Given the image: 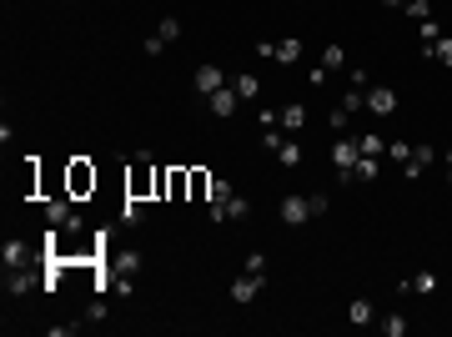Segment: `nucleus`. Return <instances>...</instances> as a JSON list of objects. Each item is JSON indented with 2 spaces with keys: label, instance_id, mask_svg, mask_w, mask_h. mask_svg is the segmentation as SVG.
<instances>
[{
  "label": "nucleus",
  "instance_id": "nucleus-1",
  "mask_svg": "<svg viewBox=\"0 0 452 337\" xmlns=\"http://www.w3.org/2000/svg\"><path fill=\"white\" fill-rule=\"evenodd\" d=\"M156 177H161V166H156V156L151 151H136L131 161H126V197H151L156 192Z\"/></svg>",
  "mask_w": 452,
  "mask_h": 337
},
{
  "label": "nucleus",
  "instance_id": "nucleus-2",
  "mask_svg": "<svg viewBox=\"0 0 452 337\" xmlns=\"http://www.w3.org/2000/svg\"><path fill=\"white\" fill-rule=\"evenodd\" d=\"M45 221H50V227H61L66 237H81L86 232V221H81V211H76V197L66 192V197H45Z\"/></svg>",
  "mask_w": 452,
  "mask_h": 337
},
{
  "label": "nucleus",
  "instance_id": "nucleus-3",
  "mask_svg": "<svg viewBox=\"0 0 452 337\" xmlns=\"http://www.w3.org/2000/svg\"><path fill=\"white\" fill-rule=\"evenodd\" d=\"M357 161H362V146H357V136H342V141L332 146V166L342 172V182H347V187L357 182Z\"/></svg>",
  "mask_w": 452,
  "mask_h": 337
},
{
  "label": "nucleus",
  "instance_id": "nucleus-4",
  "mask_svg": "<svg viewBox=\"0 0 452 337\" xmlns=\"http://www.w3.org/2000/svg\"><path fill=\"white\" fill-rule=\"evenodd\" d=\"M35 287H45V272L35 277L30 267H6V292H11V297H26V292H35Z\"/></svg>",
  "mask_w": 452,
  "mask_h": 337
},
{
  "label": "nucleus",
  "instance_id": "nucleus-5",
  "mask_svg": "<svg viewBox=\"0 0 452 337\" xmlns=\"http://www.w3.org/2000/svg\"><path fill=\"white\" fill-rule=\"evenodd\" d=\"M66 192H71V197L96 192V166H91V161H71V166H66Z\"/></svg>",
  "mask_w": 452,
  "mask_h": 337
},
{
  "label": "nucleus",
  "instance_id": "nucleus-6",
  "mask_svg": "<svg viewBox=\"0 0 452 337\" xmlns=\"http://www.w3.org/2000/svg\"><path fill=\"white\" fill-rule=\"evenodd\" d=\"M191 86H196V96H211V91H221V86H232V76H226V71L211 61V66H201V71H196V81H191Z\"/></svg>",
  "mask_w": 452,
  "mask_h": 337
},
{
  "label": "nucleus",
  "instance_id": "nucleus-7",
  "mask_svg": "<svg viewBox=\"0 0 452 337\" xmlns=\"http://www.w3.org/2000/svg\"><path fill=\"white\" fill-rule=\"evenodd\" d=\"M367 111L372 116H392V111H397V91L392 86H367Z\"/></svg>",
  "mask_w": 452,
  "mask_h": 337
},
{
  "label": "nucleus",
  "instance_id": "nucleus-8",
  "mask_svg": "<svg viewBox=\"0 0 452 337\" xmlns=\"http://www.w3.org/2000/svg\"><path fill=\"white\" fill-rule=\"evenodd\" d=\"M261 287H266V282H261L256 272H242L237 282H232V302H242V307H247V302H256V297H261Z\"/></svg>",
  "mask_w": 452,
  "mask_h": 337
},
{
  "label": "nucleus",
  "instance_id": "nucleus-9",
  "mask_svg": "<svg viewBox=\"0 0 452 337\" xmlns=\"http://www.w3.org/2000/svg\"><path fill=\"white\" fill-rule=\"evenodd\" d=\"M281 221H287V227L312 221V201H307V197H287V201H281Z\"/></svg>",
  "mask_w": 452,
  "mask_h": 337
},
{
  "label": "nucleus",
  "instance_id": "nucleus-10",
  "mask_svg": "<svg viewBox=\"0 0 452 337\" xmlns=\"http://www.w3.org/2000/svg\"><path fill=\"white\" fill-rule=\"evenodd\" d=\"M432 161H437V151H432V146H412V156L402 161V172H407V182H417V177L427 172Z\"/></svg>",
  "mask_w": 452,
  "mask_h": 337
},
{
  "label": "nucleus",
  "instance_id": "nucleus-11",
  "mask_svg": "<svg viewBox=\"0 0 452 337\" xmlns=\"http://www.w3.org/2000/svg\"><path fill=\"white\" fill-rule=\"evenodd\" d=\"M206 101H211V111H216V116H237V106H242V96H237L232 86H221V91H211Z\"/></svg>",
  "mask_w": 452,
  "mask_h": 337
},
{
  "label": "nucleus",
  "instance_id": "nucleus-12",
  "mask_svg": "<svg viewBox=\"0 0 452 337\" xmlns=\"http://www.w3.org/2000/svg\"><path fill=\"white\" fill-rule=\"evenodd\" d=\"M302 126H307V106H302V101H287V106H281V131L297 136Z\"/></svg>",
  "mask_w": 452,
  "mask_h": 337
},
{
  "label": "nucleus",
  "instance_id": "nucleus-13",
  "mask_svg": "<svg viewBox=\"0 0 452 337\" xmlns=\"http://www.w3.org/2000/svg\"><path fill=\"white\" fill-rule=\"evenodd\" d=\"M191 192V172H186V166H176V172H166V197H171V201H181Z\"/></svg>",
  "mask_w": 452,
  "mask_h": 337
},
{
  "label": "nucleus",
  "instance_id": "nucleus-14",
  "mask_svg": "<svg viewBox=\"0 0 452 337\" xmlns=\"http://www.w3.org/2000/svg\"><path fill=\"white\" fill-rule=\"evenodd\" d=\"M0 257H6V267H30V262H35V252H30L26 242H16V237L6 242V252H0Z\"/></svg>",
  "mask_w": 452,
  "mask_h": 337
},
{
  "label": "nucleus",
  "instance_id": "nucleus-15",
  "mask_svg": "<svg viewBox=\"0 0 452 337\" xmlns=\"http://www.w3.org/2000/svg\"><path fill=\"white\" fill-rule=\"evenodd\" d=\"M442 282H437V272H417L412 282H402V292H422V297H432Z\"/></svg>",
  "mask_w": 452,
  "mask_h": 337
},
{
  "label": "nucleus",
  "instance_id": "nucleus-16",
  "mask_svg": "<svg viewBox=\"0 0 452 337\" xmlns=\"http://www.w3.org/2000/svg\"><path fill=\"white\" fill-rule=\"evenodd\" d=\"M232 91H237L242 101H256V96H261V81L247 71V76H232Z\"/></svg>",
  "mask_w": 452,
  "mask_h": 337
},
{
  "label": "nucleus",
  "instance_id": "nucleus-17",
  "mask_svg": "<svg viewBox=\"0 0 452 337\" xmlns=\"http://www.w3.org/2000/svg\"><path fill=\"white\" fill-rule=\"evenodd\" d=\"M322 66H327L332 76H337V71H347V50H342V45H337V40H332V45L322 50Z\"/></svg>",
  "mask_w": 452,
  "mask_h": 337
},
{
  "label": "nucleus",
  "instance_id": "nucleus-18",
  "mask_svg": "<svg viewBox=\"0 0 452 337\" xmlns=\"http://www.w3.org/2000/svg\"><path fill=\"white\" fill-rule=\"evenodd\" d=\"M121 221H126V227H141V221H146V206H141V197H126V201H121Z\"/></svg>",
  "mask_w": 452,
  "mask_h": 337
},
{
  "label": "nucleus",
  "instance_id": "nucleus-19",
  "mask_svg": "<svg viewBox=\"0 0 452 337\" xmlns=\"http://www.w3.org/2000/svg\"><path fill=\"white\" fill-rule=\"evenodd\" d=\"M357 146H362V156H387V141H382L377 131H362V136H357Z\"/></svg>",
  "mask_w": 452,
  "mask_h": 337
},
{
  "label": "nucleus",
  "instance_id": "nucleus-20",
  "mask_svg": "<svg viewBox=\"0 0 452 337\" xmlns=\"http://www.w3.org/2000/svg\"><path fill=\"white\" fill-rule=\"evenodd\" d=\"M347 317H352L357 327H372V302H367V297H357V302L347 307Z\"/></svg>",
  "mask_w": 452,
  "mask_h": 337
},
{
  "label": "nucleus",
  "instance_id": "nucleus-21",
  "mask_svg": "<svg viewBox=\"0 0 452 337\" xmlns=\"http://www.w3.org/2000/svg\"><path fill=\"white\" fill-rule=\"evenodd\" d=\"M377 177H382V161L377 156H362L357 161V182H377Z\"/></svg>",
  "mask_w": 452,
  "mask_h": 337
},
{
  "label": "nucleus",
  "instance_id": "nucleus-22",
  "mask_svg": "<svg viewBox=\"0 0 452 337\" xmlns=\"http://www.w3.org/2000/svg\"><path fill=\"white\" fill-rule=\"evenodd\" d=\"M427 55H432V61H442V66H452V35L432 40V45H427Z\"/></svg>",
  "mask_w": 452,
  "mask_h": 337
},
{
  "label": "nucleus",
  "instance_id": "nucleus-23",
  "mask_svg": "<svg viewBox=\"0 0 452 337\" xmlns=\"http://www.w3.org/2000/svg\"><path fill=\"white\" fill-rule=\"evenodd\" d=\"M276 61H302V40H276Z\"/></svg>",
  "mask_w": 452,
  "mask_h": 337
},
{
  "label": "nucleus",
  "instance_id": "nucleus-24",
  "mask_svg": "<svg viewBox=\"0 0 452 337\" xmlns=\"http://www.w3.org/2000/svg\"><path fill=\"white\" fill-rule=\"evenodd\" d=\"M281 141H287V131H281V126H261V146H266L271 156L281 151Z\"/></svg>",
  "mask_w": 452,
  "mask_h": 337
},
{
  "label": "nucleus",
  "instance_id": "nucleus-25",
  "mask_svg": "<svg viewBox=\"0 0 452 337\" xmlns=\"http://www.w3.org/2000/svg\"><path fill=\"white\" fill-rule=\"evenodd\" d=\"M191 197H196V201H206V197H211V177L201 172V166L191 172Z\"/></svg>",
  "mask_w": 452,
  "mask_h": 337
},
{
  "label": "nucleus",
  "instance_id": "nucleus-26",
  "mask_svg": "<svg viewBox=\"0 0 452 337\" xmlns=\"http://www.w3.org/2000/svg\"><path fill=\"white\" fill-rule=\"evenodd\" d=\"M382 332H387V337H402V332H407V317H402V312H387V317H382Z\"/></svg>",
  "mask_w": 452,
  "mask_h": 337
},
{
  "label": "nucleus",
  "instance_id": "nucleus-27",
  "mask_svg": "<svg viewBox=\"0 0 452 337\" xmlns=\"http://www.w3.org/2000/svg\"><path fill=\"white\" fill-rule=\"evenodd\" d=\"M417 35H422V50H427L432 40H442V26L437 21H417Z\"/></svg>",
  "mask_w": 452,
  "mask_h": 337
},
{
  "label": "nucleus",
  "instance_id": "nucleus-28",
  "mask_svg": "<svg viewBox=\"0 0 452 337\" xmlns=\"http://www.w3.org/2000/svg\"><path fill=\"white\" fill-rule=\"evenodd\" d=\"M156 35H161V40H181V21H176V16H166V21L156 26Z\"/></svg>",
  "mask_w": 452,
  "mask_h": 337
},
{
  "label": "nucleus",
  "instance_id": "nucleus-29",
  "mask_svg": "<svg viewBox=\"0 0 452 337\" xmlns=\"http://www.w3.org/2000/svg\"><path fill=\"white\" fill-rule=\"evenodd\" d=\"M276 161H281V166H297V161H302V146H297V141H281Z\"/></svg>",
  "mask_w": 452,
  "mask_h": 337
},
{
  "label": "nucleus",
  "instance_id": "nucleus-30",
  "mask_svg": "<svg viewBox=\"0 0 452 337\" xmlns=\"http://www.w3.org/2000/svg\"><path fill=\"white\" fill-rule=\"evenodd\" d=\"M412 21H432V0H407V6H402Z\"/></svg>",
  "mask_w": 452,
  "mask_h": 337
},
{
  "label": "nucleus",
  "instance_id": "nucleus-31",
  "mask_svg": "<svg viewBox=\"0 0 452 337\" xmlns=\"http://www.w3.org/2000/svg\"><path fill=\"white\" fill-rule=\"evenodd\" d=\"M226 197H237L232 182H216V177H211V197H206V206H216V201H226Z\"/></svg>",
  "mask_w": 452,
  "mask_h": 337
},
{
  "label": "nucleus",
  "instance_id": "nucleus-32",
  "mask_svg": "<svg viewBox=\"0 0 452 337\" xmlns=\"http://www.w3.org/2000/svg\"><path fill=\"white\" fill-rule=\"evenodd\" d=\"M247 272H256V277H266V252H247Z\"/></svg>",
  "mask_w": 452,
  "mask_h": 337
},
{
  "label": "nucleus",
  "instance_id": "nucleus-33",
  "mask_svg": "<svg viewBox=\"0 0 452 337\" xmlns=\"http://www.w3.org/2000/svg\"><path fill=\"white\" fill-rule=\"evenodd\" d=\"M387 156H392V161H407L412 146H407V141H387Z\"/></svg>",
  "mask_w": 452,
  "mask_h": 337
},
{
  "label": "nucleus",
  "instance_id": "nucleus-34",
  "mask_svg": "<svg viewBox=\"0 0 452 337\" xmlns=\"http://www.w3.org/2000/svg\"><path fill=\"white\" fill-rule=\"evenodd\" d=\"M327 121H332L337 131H347V126H352V111H342V106H337V111H332V116H327Z\"/></svg>",
  "mask_w": 452,
  "mask_h": 337
},
{
  "label": "nucleus",
  "instance_id": "nucleus-35",
  "mask_svg": "<svg viewBox=\"0 0 452 337\" xmlns=\"http://www.w3.org/2000/svg\"><path fill=\"white\" fill-rule=\"evenodd\" d=\"M71 332H81V322H50V337H71Z\"/></svg>",
  "mask_w": 452,
  "mask_h": 337
},
{
  "label": "nucleus",
  "instance_id": "nucleus-36",
  "mask_svg": "<svg viewBox=\"0 0 452 337\" xmlns=\"http://www.w3.org/2000/svg\"><path fill=\"white\" fill-rule=\"evenodd\" d=\"M307 201H312V216H322V211L332 206V197H327V192H317V197H307Z\"/></svg>",
  "mask_w": 452,
  "mask_h": 337
},
{
  "label": "nucleus",
  "instance_id": "nucleus-37",
  "mask_svg": "<svg viewBox=\"0 0 452 337\" xmlns=\"http://www.w3.org/2000/svg\"><path fill=\"white\" fill-rule=\"evenodd\" d=\"M367 81H372V76H367V71H357V66H352V71H347V86H362V91H367Z\"/></svg>",
  "mask_w": 452,
  "mask_h": 337
},
{
  "label": "nucleus",
  "instance_id": "nucleus-38",
  "mask_svg": "<svg viewBox=\"0 0 452 337\" xmlns=\"http://www.w3.org/2000/svg\"><path fill=\"white\" fill-rule=\"evenodd\" d=\"M106 312H111V307H106V302H101V297H96V302H91V307H86V317H91V322H101V317H106Z\"/></svg>",
  "mask_w": 452,
  "mask_h": 337
},
{
  "label": "nucleus",
  "instance_id": "nucleus-39",
  "mask_svg": "<svg viewBox=\"0 0 452 337\" xmlns=\"http://www.w3.org/2000/svg\"><path fill=\"white\" fill-rule=\"evenodd\" d=\"M382 6H387V11H402V6H407V0H382Z\"/></svg>",
  "mask_w": 452,
  "mask_h": 337
},
{
  "label": "nucleus",
  "instance_id": "nucleus-40",
  "mask_svg": "<svg viewBox=\"0 0 452 337\" xmlns=\"http://www.w3.org/2000/svg\"><path fill=\"white\" fill-rule=\"evenodd\" d=\"M447 187H452V156H447Z\"/></svg>",
  "mask_w": 452,
  "mask_h": 337
}]
</instances>
